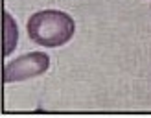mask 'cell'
<instances>
[{"mask_svg":"<svg viewBox=\"0 0 151 118\" xmlns=\"http://www.w3.org/2000/svg\"><path fill=\"white\" fill-rule=\"evenodd\" d=\"M28 35L35 44L57 48L66 44L76 32V22L68 13L59 9H42L28 20Z\"/></svg>","mask_w":151,"mask_h":118,"instance_id":"obj_1","label":"cell"},{"mask_svg":"<svg viewBox=\"0 0 151 118\" xmlns=\"http://www.w3.org/2000/svg\"><path fill=\"white\" fill-rule=\"evenodd\" d=\"M50 68V57L44 52H29L4 65V83L24 81L42 76Z\"/></svg>","mask_w":151,"mask_h":118,"instance_id":"obj_2","label":"cell"},{"mask_svg":"<svg viewBox=\"0 0 151 118\" xmlns=\"http://www.w3.org/2000/svg\"><path fill=\"white\" fill-rule=\"evenodd\" d=\"M4 24H6V48H4V54L9 55L15 44H17V26H15V22L11 19L9 13H4Z\"/></svg>","mask_w":151,"mask_h":118,"instance_id":"obj_3","label":"cell"}]
</instances>
